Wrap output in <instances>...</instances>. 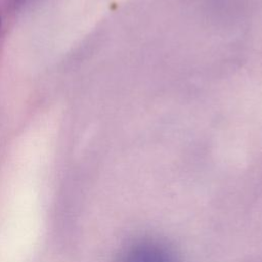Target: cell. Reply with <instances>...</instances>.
I'll return each mask as SVG.
<instances>
[{"instance_id": "6da1fadb", "label": "cell", "mask_w": 262, "mask_h": 262, "mask_svg": "<svg viewBox=\"0 0 262 262\" xmlns=\"http://www.w3.org/2000/svg\"><path fill=\"white\" fill-rule=\"evenodd\" d=\"M120 262H176L171 251L156 241H140L131 245Z\"/></svg>"}]
</instances>
